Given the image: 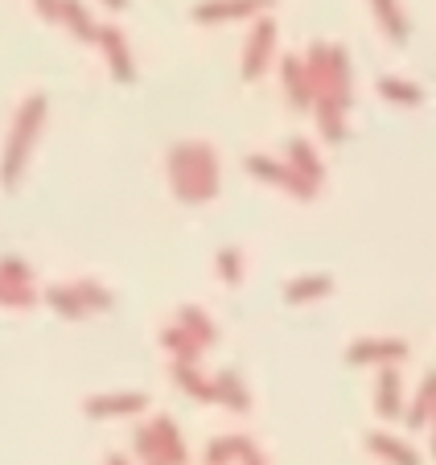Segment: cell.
<instances>
[{
  "mask_svg": "<svg viewBox=\"0 0 436 465\" xmlns=\"http://www.w3.org/2000/svg\"><path fill=\"white\" fill-rule=\"evenodd\" d=\"M169 177H173L177 193H182L185 203L214 198V185H218L214 149H206V144H177L169 153Z\"/></svg>",
  "mask_w": 436,
  "mask_h": 465,
  "instance_id": "cell-1",
  "label": "cell"
},
{
  "mask_svg": "<svg viewBox=\"0 0 436 465\" xmlns=\"http://www.w3.org/2000/svg\"><path fill=\"white\" fill-rule=\"evenodd\" d=\"M42 115H45V99H34V104H25V112H21L17 132H13V144H9V165H5V182L9 185L17 182L21 165H25V153H29V144H34V136H37Z\"/></svg>",
  "mask_w": 436,
  "mask_h": 465,
  "instance_id": "cell-2",
  "label": "cell"
},
{
  "mask_svg": "<svg viewBox=\"0 0 436 465\" xmlns=\"http://www.w3.org/2000/svg\"><path fill=\"white\" fill-rule=\"evenodd\" d=\"M272 50H276V25H272V21L263 17L260 25H255L252 42H247V54H243V79H260V74L268 71Z\"/></svg>",
  "mask_w": 436,
  "mask_h": 465,
  "instance_id": "cell-3",
  "label": "cell"
},
{
  "mask_svg": "<svg viewBox=\"0 0 436 465\" xmlns=\"http://www.w3.org/2000/svg\"><path fill=\"white\" fill-rule=\"evenodd\" d=\"M255 9H260L255 0H206V5H198V9H193V21H202V25H218V21L252 17Z\"/></svg>",
  "mask_w": 436,
  "mask_h": 465,
  "instance_id": "cell-4",
  "label": "cell"
},
{
  "mask_svg": "<svg viewBox=\"0 0 436 465\" xmlns=\"http://www.w3.org/2000/svg\"><path fill=\"white\" fill-rule=\"evenodd\" d=\"M99 45L107 50V62H112L115 79L128 83L136 71H132V50H128V42H124V34L115 25H104V29H99Z\"/></svg>",
  "mask_w": 436,
  "mask_h": 465,
  "instance_id": "cell-5",
  "label": "cell"
},
{
  "mask_svg": "<svg viewBox=\"0 0 436 465\" xmlns=\"http://www.w3.org/2000/svg\"><path fill=\"white\" fill-rule=\"evenodd\" d=\"M284 87L292 107H309L313 104V83H309V71L301 58H284Z\"/></svg>",
  "mask_w": 436,
  "mask_h": 465,
  "instance_id": "cell-6",
  "label": "cell"
},
{
  "mask_svg": "<svg viewBox=\"0 0 436 465\" xmlns=\"http://www.w3.org/2000/svg\"><path fill=\"white\" fill-rule=\"evenodd\" d=\"M371 13L391 42H408V17H403L400 0H371Z\"/></svg>",
  "mask_w": 436,
  "mask_h": 465,
  "instance_id": "cell-7",
  "label": "cell"
},
{
  "mask_svg": "<svg viewBox=\"0 0 436 465\" xmlns=\"http://www.w3.org/2000/svg\"><path fill=\"white\" fill-rule=\"evenodd\" d=\"M288 157H292V161H288V165L297 169V173L305 177V182L313 185V190H317V185H322V173H325V169H322V161H317V153L309 149L305 141H292V144H288Z\"/></svg>",
  "mask_w": 436,
  "mask_h": 465,
  "instance_id": "cell-8",
  "label": "cell"
},
{
  "mask_svg": "<svg viewBox=\"0 0 436 465\" xmlns=\"http://www.w3.org/2000/svg\"><path fill=\"white\" fill-rule=\"evenodd\" d=\"M379 95L391 99V104H403V107L424 104V91H420L416 83H403V79H379Z\"/></svg>",
  "mask_w": 436,
  "mask_h": 465,
  "instance_id": "cell-9",
  "label": "cell"
},
{
  "mask_svg": "<svg viewBox=\"0 0 436 465\" xmlns=\"http://www.w3.org/2000/svg\"><path fill=\"white\" fill-rule=\"evenodd\" d=\"M62 21H66L70 29H74V34L83 37V42H95L99 37V29L91 25V17H87V9H83L79 0H66V5H62Z\"/></svg>",
  "mask_w": 436,
  "mask_h": 465,
  "instance_id": "cell-10",
  "label": "cell"
},
{
  "mask_svg": "<svg viewBox=\"0 0 436 465\" xmlns=\"http://www.w3.org/2000/svg\"><path fill=\"white\" fill-rule=\"evenodd\" d=\"M375 445H379V449H387L395 465H416V457H411V449H400V445H395V440H375Z\"/></svg>",
  "mask_w": 436,
  "mask_h": 465,
  "instance_id": "cell-11",
  "label": "cell"
},
{
  "mask_svg": "<svg viewBox=\"0 0 436 465\" xmlns=\"http://www.w3.org/2000/svg\"><path fill=\"white\" fill-rule=\"evenodd\" d=\"M34 5L42 9L45 21H62V5H66V0H34Z\"/></svg>",
  "mask_w": 436,
  "mask_h": 465,
  "instance_id": "cell-12",
  "label": "cell"
},
{
  "mask_svg": "<svg viewBox=\"0 0 436 465\" xmlns=\"http://www.w3.org/2000/svg\"><path fill=\"white\" fill-rule=\"evenodd\" d=\"M107 9H128V0H104Z\"/></svg>",
  "mask_w": 436,
  "mask_h": 465,
  "instance_id": "cell-13",
  "label": "cell"
},
{
  "mask_svg": "<svg viewBox=\"0 0 436 465\" xmlns=\"http://www.w3.org/2000/svg\"><path fill=\"white\" fill-rule=\"evenodd\" d=\"M255 5H272V0H255Z\"/></svg>",
  "mask_w": 436,
  "mask_h": 465,
  "instance_id": "cell-14",
  "label": "cell"
}]
</instances>
